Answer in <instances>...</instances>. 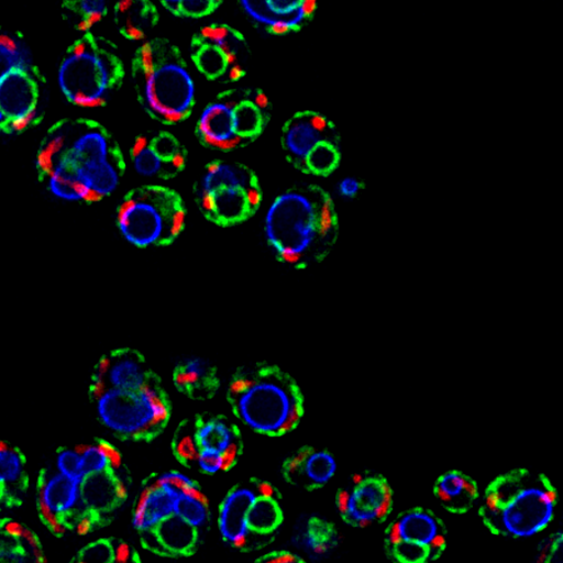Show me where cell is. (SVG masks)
<instances>
[{
	"instance_id": "21",
	"label": "cell",
	"mask_w": 563,
	"mask_h": 563,
	"mask_svg": "<svg viewBox=\"0 0 563 563\" xmlns=\"http://www.w3.org/2000/svg\"><path fill=\"white\" fill-rule=\"evenodd\" d=\"M131 158L140 176L169 180L185 169L187 152L174 134L167 131H151L140 134L134 140Z\"/></svg>"
},
{
	"instance_id": "7",
	"label": "cell",
	"mask_w": 563,
	"mask_h": 563,
	"mask_svg": "<svg viewBox=\"0 0 563 563\" xmlns=\"http://www.w3.org/2000/svg\"><path fill=\"white\" fill-rule=\"evenodd\" d=\"M285 514L277 488L250 478L232 487L218 508V530L230 548L260 551L276 539Z\"/></svg>"
},
{
	"instance_id": "10",
	"label": "cell",
	"mask_w": 563,
	"mask_h": 563,
	"mask_svg": "<svg viewBox=\"0 0 563 563\" xmlns=\"http://www.w3.org/2000/svg\"><path fill=\"white\" fill-rule=\"evenodd\" d=\"M198 210L221 227L238 225L256 214L263 194L254 170L240 162L217 159L202 169L195 185Z\"/></svg>"
},
{
	"instance_id": "23",
	"label": "cell",
	"mask_w": 563,
	"mask_h": 563,
	"mask_svg": "<svg viewBox=\"0 0 563 563\" xmlns=\"http://www.w3.org/2000/svg\"><path fill=\"white\" fill-rule=\"evenodd\" d=\"M158 384L147 361L130 349L108 353L99 361L90 388L131 390Z\"/></svg>"
},
{
	"instance_id": "16",
	"label": "cell",
	"mask_w": 563,
	"mask_h": 563,
	"mask_svg": "<svg viewBox=\"0 0 563 563\" xmlns=\"http://www.w3.org/2000/svg\"><path fill=\"white\" fill-rule=\"evenodd\" d=\"M446 547L442 520L422 507L399 514L385 534L387 555L395 563H431L443 555Z\"/></svg>"
},
{
	"instance_id": "2",
	"label": "cell",
	"mask_w": 563,
	"mask_h": 563,
	"mask_svg": "<svg viewBox=\"0 0 563 563\" xmlns=\"http://www.w3.org/2000/svg\"><path fill=\"white\" fill-rule=\"evenodd\" d=\"M268 246L285 265L307 268L329 256L339 235L332 198L317 186H296L280 194L265 220Z\"/></svg>"
},
{
	"instance_id": "13",
	"label": "cell",
	"mask_w": 563,
	"mask_h": 563,
	"mask_svg": "<svg viewBox=\"0 0 563 563\" xmlns=\"http://www.w3.org/2000/svg\"><path fill=\"white\" fill-rule=\"evenodd\" d=\"M175 516L202 530L211 517L210 501L196 481L178 471L152 476L134 503V530L142 534Z\"/></svg>"
},
{
	"instance_id": "3",
	"label": "cell",
	"mask_w": 563,
	"mask_h": 563,
	"mask_svg": "<svg viewBox=\"0 0 563 563\" xmlns=\"http://www.w3.org/2000/svg\"><path fill=\"white\" fill-rule=\"evenodd\" d=\"M227 399L235 419L251 431L268 438L292 432L305 413L303 396L296 380L267 363H256L235 372Z\"/></svg>"
},
{
	"instance_id": "36",
	"label": "cell",
	"mask_w": 563,
	"mask_h": 563,
	"mask_svg": "<svg viewBox=\"0 0 563 563\" xmlns=\"http://www.w3.org/2000/svg\"><path fill=\"white\" fill-rule=\"evenodd\" d=\"M54 470L59 474L70 477L73 479H79V455L78 449L66 448L57 452L56 459H54Z\"/></svg>"
},
{
	"instance_id": "37",
	"label": "cell",
	"mask_w": 563,
	"mask_h": 563,
	"mask_svg": "<svg viewBox=\"0 0 563 563\" xmlns=\"http://www.w3.org/2000/svg\"><path fill=\"white\" fill-rule=\"evenodd\" d=\"M534 563H563V534L556 532L544 540Z\"/></svg>"
},
{
	"instance_id": "1",
	"label": "cell",
	"mask_w": 563,
	"mask_h": 563,
	"mask_svg": "<svg viewBox=\"0 0 563 563\" xmlns=\"http://www.w3.org/2000/svg\"><path fill=\"white\" fill-rule=\"evenodd\" d=\"M35 165L48 192L71 203L103 201L125 174L120 143L104 125L87 118L54 123L40 144Z\"/></svg>"
},
{
	"instance_id": "12",
	"label": "cell",
	"mask_w": 563,
	"mask_h": 563,
	"mask_svg": "<svg viewBox=\"0 0 563 563\" xmlns=\"http://www.w3.org/2000/svg\"><path fill=\"white\" fill-rule=\"evenodd\" d=\"M172 451L181 465L213 476L230 471L239 462L243 440L239 427L224 416L203 413L177 427Z\"/></svg>"
},
{
	"instance_id": "5",
	"label": "cell",
	"mask_w": 563,
	"mask_h": 563,
	"mask_svg": "<svg viewBox=\"0 0 563 563\" xmlns=\"http://www.w3.org/2000/svg\"><path fill=\"white\" fill-rule=\"evenodd\" d=\"M556 506L558 493L551 481L539 472L519 468L487 487L479 517L496 536L525 539L548 528Z\"/></svg>"
},
{
	"instance_id": "40",
	"label": "cell",
	"mask_w": 563,
	"mask_h": 563,
	"mask_svg": "<svg viewBox=\"0 0 563 563\" xmlns=\"http://www.w3.org/2000/svg\"><path fill=\"white\" fill-rule=\"evenodd\" d=\"M8 508H11L8 503V498L3 492V488L0 487V511L8 510Z\"/></svg>"
},
{
	"instance_id": "14",
	"label": "cell",
	"mask_w": 563,
	"mask_h": 563,
	"mask_svg": "<svg viewBox=\"0 0 563 563\" xmlns=\"http://www.w3.org/2000/svg\"><path fill=\"white\" fill-rule=\"evenodd\" d=\"M282 147L290 165L314 176H329L341 162V139L334 124L318 112H299L282 130Z\"/></svg>"
},
{
	"instance_id": "28",
	"label": "cell",
	"mask_w": 563,
	"mask_h": 563,
	"mask_svg": "<svg viewBox=\"0 0 563 563\" xmlns=\"http://www.w3.org/2000/svg\"><path fill=\"white\" fill-rule=\"evenodd\" d=\"M113 21L125 40L143 41L159 22L156 5L148 0H123L113 7Z\"/></svg>"
},
{
	"instance_id": "31",
	"label": "cell",
	"mask_w": 563,
	"mask_h": 563,
	"mask_svg": "<svg viewBox=\"0 0 563 563\" xmlns=\"http://www.w3.org/2000/svg\"><path fill=\"white\" fill-rule=\"evenodd\" d=\"M70 563H141L131 543L115 538L98 539L77 552Z\"/></svg>"
},
{
	"instance_id": "32",
	"label": "cell",
	"mask_w": 563,
	"mask_h": 563,
	"mask_svg": "<svg viewBox=\"0 0 563 563\" xmlns=\"http://www.w3.org/2000/svg\"><path fill=\"white\" fill-rule=\"evenodd\" d=\"M79 455V479L102 472L123 470V457L111 443L97 441L77 446Z\"/></svg>"
},
{
	"instance_id": "33",
	"label": "cell",
	"mask_w": 563,
	"mask_h": 563,
	"mask_svg": "<svg viewBox=\"0 0 563 563\" xmlns=\"http://www.w3.org/2000/svg\"><path fill=\"white\" fill-rule=\"evenodd\" d=\"M63 18L76 31L87 34L101 23L109 8L104 0H70L62 4Z\"/></svg>"
},
{
	"instance_id": "11",
	"label": "cell",
	"mask_w": 563,
	"mask_h": 563,
	"mask_svg": "<svg viewBox=\"0 0 563 563\" xmlns=\"http://www.w3.org/2000/svg\"><path fill=\"white\" fill-rule=\"evenodd\" d=\"M90 397L99 422L120 439L151 441L170 419V405L159 384L131 390L90 388Z\"/></svg>"
},
{
	"instance_id": "25",
	"label": "cell",
	"mask_w": 563,
	"mask_h": 563,
	"mask_svg": "<svg viewBox=\"0 0 563 563\" xmlns=\"http://www.w3.org/2000/svg\"><path fill=\"white\" fill-rule=\"evenodd\" d=\"M0 563H48L38 534L11 517H0Z\"/></svg>"
},
{
	"instance_id": "39",
	"label": "cell",
	"mask_w": 563,
	"mask_h": 563,
	"mask_svg": "<svg viewBox=\"0 0 563 563\" xmlns=\"http://www.w3.org/2000/svg\"><path fill=\"white\" fill-rule=\"evenodd\" d=\"M340 195L344 198H353L360 194L361 181L356 178H344L339 187Z\"/></svg>"
},
{
	"instance_id": "15",
	"label": "cell",
	"mask_w": 563,
	"mask_h": 563,
	"mask_svg": "<svg viewBox=\"0 0 563 563\" xmlns=\"http://www.w3.org/2000/svg\"><path fill=\"white\" fill-rule=\"evenodd\" d=\"M190 57L208 80L227 85L247 76L252 51L241 32L229 24L213 23L194 35Z\"/></svg>"
},
{
	"instance_id": "27",
	"label": "cell",
	"mask_w": 563,
	"mask_h": 563,
	"mask_svg": "<svg viewBox=\"0 0 563 563\" xmlns=\"http://www.w3.org/2000/svg\"><path fill=\"white\" fill-rule=\"evenodd\" d=\"M292 541L295 547L313 560H322L339 547L338 529L318 516H307L297 523Z\"/></svg>"
},
{
	"instance_id": "4",
	"label": "cell",
	"mask_w": 563,
	"mask_h": 563,
	"mask_svg": "<svg viewBox=\"0 0 563 563\" xmlns=\"http://www.w3.org/2000/svg\"><path fill=\"white\" fill-rule=\"evenodd\" d=\"M132 81L140 106L153 121L176 125L188 120L196 106V86L175 43L145 42L132 59Z\"/></svg>"
},
{
	"instance_id": "29",
	"label": "cell",
	"mask_w": 563,
	"mask_h": 563,
	"mask_svg": "<svg viewBox=\"0 0 563 563\" xmlns=\"http://www.w3.org/2000/svg\"><path fill=\"white\" fill-rule=\"evenodd\" d=\"M434 497L450 514L465 515L474 508L479 497L475 479L461 471H449L435 481Z\"/></svg>"
},
{
	"instance_id": "9",
	"label": "cell",
	"mask_w": 563,
	"mask_h": 563,
	"mask_svg": "<svg viewBox=\"0 0 563 563\" xmlns=\"http://www.w3.org/2000/svg\"><path fill=\"white\" fill-rule=\"evenodd\" d=\"M122 238L139 249L168 246L185 230L186 208L176 190L141 186L124 196L117 210Z\"/></svg>"
},
{
	"instance_id": "19",
	"label": "cell",
	"mask_w": 563,
	"mask_h": 563,
	"mask_svg": "<svg viewBox=\"0 0 563 563\" xmlns=\"http://www.w3.org/2000/svg\"><path fill=\"white\" fill-rule=\"evenodd\" d=\"M36 510L45 528L57 538L81 536L80 481L54 468L43 471L36 485Z\"/></svg>"
},
{
	"instance_id": "22",
	"label": "cell",
	"mask_w": 563,
	"mask_h": 563,
	"mask_svg": "<svg viewBox=\"0 0 563 563\" xmlns=\"http://www.w3.org/2000/svg\"><path fill=\"white\" fill-rule=\"evenodd\" d=\"M240 4L254 24L272 35L302 30L317 9L314 0H242Z\"/></svg>"
},
{
	"instance_id": "24",
	"label": "cell",
	"mask_w": 563,
	"mask_h": 563,
	"mask_svg": "<svg viewBox=\"0 0 563 563\" xmlns=\"http://www.w3.org/2000/svg\"><path fill=\"white\" fill-rule=\"evenodd\" d=\"M338 470V460L330 451L307 446L285 461L282 475L290 486L316 492L329 485Z\"/></svg>"
},
{
	"instance_id": "26",
	"label": "cell",
	"mask_w": 563,
	"mask_h": 563,
	"mask_svg": "<svg viewBox=\"0 0 563 563\" xmlns=\"http://www.w3.org/2000/svg\"><path fill=\"white\" fill-rule=\"evenodd\" d=\"M174 383L181 395L194 401H208L220 388L216 367L201 357L180 361L174 372Z\"/></svg>"
},
{
	"instance_id": "35",
	"label": "cell",
	"mask_w": 563,
	"mask_h": 563,
	"mask_svg": "<svg viewBox=\"0 0 563 563\" xmlns=\"http://www.w3.org/2000/svg\"><path fill=\"white\" fill-rule=\"evenodd\" d=\"M222 0H162L167 11L179 18L199 20L213 14L222 5Z\"/></svg>"
},
{
	"instance_id": "30",
	"label": "cell",
	"mask_w": 563,
	"mask_h": 563,
	"mask_svg": "<svg viewBox=\"0 0 563 563\" xmlns=\"http://www.w3.org/2000/svg\"><path fill=\"white\" fill-rule=\"evenodd\" d=\"M0 487L11 508L21 506L29 488V474L23 453L11 443L0 440Z\"/></svg>"
},
{
	"instance_id": "18",
	"label": "cell",
	"mask_w": 563,
	"mask_h": 563,
	"mask_svg": "<svg viewBox=\"0 0 563 563\" xmlns=\"http://www.w3.org/2000/svg\"><path fill=\"white\" fill-rule=\"evenodd\" d=\"M42 78L33 59L0 79V133H22L38 120Z\"/></svg>"
},
{
	"instance_id": "17",
	"label": "cell",
	"mask_w": 563,
	"mask_h": 563,
	"mask_svg": "<svg viewBox=\"0 0 563 563\" xmlns=\"http://www.w3.org/2000/svg\"><path fill=\"white\" fill-rule=\"evenodd\" d=\"M335 507L343 522L351 528H369L388 519L394 510V492L384 476L362 472L340 487Z\"/></svg>"
},
{
	"instance_id": "38",
	"label": "cell",
	"mask_w": 563,
	"mask_h": 563,
	"mask_svg": "<svg viewBox=\"0 0 563 563\" xmlns=\"http://www.w3.org/2000/svg\"><path fill=\"white\" fill-rule=\"evenodd\" d=\"M253 563H306V561L289 551H272L254 560Z\"/></svg>"
},
{
	"instance_id": "20",
	"label": "cell",
	"mask_w": 563,
	"mask_h": 563,
	"mask_svg": "<svg viewBox=\"0 0 563 563\" xmlns=\"http://www.w3.org/2000/svg\"><path fill=\"white\" fill-rule=\"evenodd\" d=\"M129 496L123 470L102 472L80 479L81 536L112 521Z\"/></svg>"
},
{
	"instance_id": "8",
	"label": "cell",
	"mask_w": 563,
	"mask_h": 563,
	"mask_svg": "<svg viewBox=\"0 0 563 563\" xmlns=\"http://www.w3.org/2000/svg\"><path fill=\"white\" fill-rule=\"evenodd\" d=\"M271 115L272 103L262 89H227L203 109L196 126L197 137L210 150H242L261 137Z\"/></svg>"
},
{
	"instance_id": "6",
	"label": "cell",
	"mask_w": 563,
	"mask_h": 563,
	"mask_svg": "<svg viewBox=\"0 0 563 563\" xmlns=\"http://www.w3.org/2000/svg\"><path fill=\"white\" fill-rule=\"evenodd\" d=\"M57 76L60 92L69 103L101 108L121 88L125 68L120 49L112 41L87 33L63 54Z\"/></svg>"
},
{
	"instance_id": "34",
	"label": "cell",
	"mask_w": 563,
	"mask_h": 563,
	"mask_svg": "<svg viewBox=\"0 0 563 563\" xmlns=\"http://www.w3.org/2000/svg\"><path fill=\"white\" fill-rule=\"evenodd\" d=\"M32 59L29 45L22 36L0 29V79Z\"/></svg>"
}]
</instances>
